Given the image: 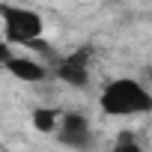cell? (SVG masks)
I'll return each mask as SVG.
<instances>
[{"label": "cell", "mask_w": 152, "mask_h": 152, "mask_svg": "<svg viewBox=\"0 0 152 152\" xmlns=\"http://www.w3.org/2000/svg\"><path fill=\"white\" fill-rule=\"evenodd\" d=\"M99 104L107 116H140L152 110V93L131 78H116L102 90Z\"/></svg>", "instance_id": "obj_1"}, {"label": "cell", "mask_w": 152, "mask_h": 152, "mask_svg": "<svg viewBox=\"0 0 152 152\" xmlns=\"http://www.w3.org/2000/svg\"><path fill=\"white\" fill-rule=\"evenodd\" d=\"M0 18H3V36L9 45H30L33 39L42 36V18L27 9V6H0Z\"/></svg>", "instance_id": "obj_2"}, {"label": "cell", "mask_w": 152, "mask_h": 152, "mask_svg": "<svg viewBox=\"0 0 152 152\" xmlns=\"http://www.w3.org/2000/svg\"><path fill=\"white\" fill-rule=\"evenodd\" d=\"M57 134L72 149H87L90 140H93L90 137V122H87L84 113H63L57 119Z\"/></svg>", "instance_id": "obj_3"}, {"label": "cell", "mask_w": 152, "mask_h": 152, "mask_svg": "<svg viewBox=\"0 0 152 152\" xmlns=\"http://www.w3.org/2000/svg\"><path fill=\"white\" fill-rule=\"evenodd\" d=\"M57 75H60V81H66L72 87H87V81H90V51L87 48L72 51L57 66Z\"/></svg>", "instance_id": "obj_4"}, {"label": "cell", "mask_w": 152, "mask_h": 152, "mask_svg": "<svg viewBox=\"0 0 152 152\" xmlns=\"http://www.w3.org/2000/svg\"><path fill=\"white\" fill-rule=\"evenodd\" d=\"M18 81H27V84H39V81H45L48 78V69L42 66V63H36V60H30V57H9L6 63H3Z\"/></svg>", "instance_id": "obj_5"}, {"label": "cell", "mask_w": 152, "mask_h": 152, "mask_svg": "<svg viewBox=\"0 0 152 152\" xmlns=\"http://www.w3.org/2000/svg\"><path fill=\"white\" fill-rule=\"evenodd\" d=\"M33 125L39 131H54L57 128V113L48 110V107H39V110H33Z\"/></svg>", "instance_id": "obj_6"}, {"label": "cell", "mask_w": 152, "mask_h": 152, "mask_svg": "<svg viewBox=\"0 0 152 152\" xmlns=\"http://www.w3.org/2000/svg\"><path fill=\"white\" fill-rule=\"evenodd\" d=\"M113 152H143V149H140L134 140H128V137H125V140H119V143H116V149H113Z\"/></svg>", "instance_id": "obj_7"}, {"label": "cell", "mask_w": 152, "mask_h": 152, "mask_svg": "<svg viewBox=\"0 0 152 152\" xmlns=\"http://www.w3.org/2000/svg\"><path fill=\"white\" fill-rule=\"evenodd\" d=\"M12 57V45L9 42H3V39H0V63H6Z\"/></svg>", "instance_id": "obj_8"}, {"label": "cell", "mask_w": 152, "mask_h": 152, "mask_svg": "<svg viewBox=\"0 0 152 152\" xmlns=\"http://www.w3.org/2000/svg\"><path fill=\"white\" fill-rule=\"evenodd\" d=\"M0 39H3V30H0Z\"/></svg>", "instance_id": "obj_9"}]
</instances>
